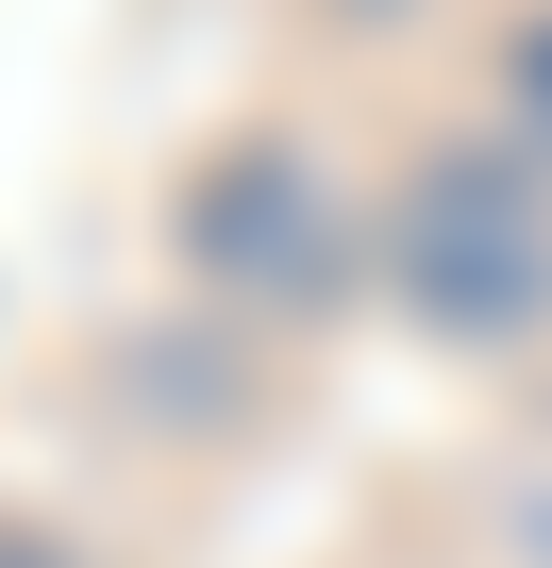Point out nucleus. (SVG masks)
Returning <instances> with one entry per match:
<instances>
[{
  "mask_svg": "<svg viewBox=\"0 0 552 568\" xmlns=\"http://www.w3.org/2000/svg\"><path fill=\"white\" fill-rule=\"evenodd\" d=\"M519 101H535V118H552V34H519Z\"/></svg>",
  "mask_w": 552,
  "mask_h": 568,
  "instance_id": "obj_3",
  "label": "nucleus"
},
{
  "mask_svg": "<svg viewBox=\"0 0 552 568\" xmlns=\"http://www.w3.org/2000/svg\"><path fill=\"white\" fill-rule=\"evenodd\" d=\"M184 251H201L218 284H251V302H319V284H335V217H319L302 151H268V134L184 184Z\"/></svg>",
  "mask_w": 552,
  "mask_h": 568,
  "instance_id": "obj_2",
  "label": "nucleus"
},
{
  "mask_svg": "<svg viewBox=\"0 0 552 568\" xmlns=\"http://www.w3.org/2000/svg\"><path fill=\"white\" fill-rule=\"evenodd\" d=\"M0 568H68V551H51V535H18V518H0Z\"/></svg>",
  "mask_w": 552,
  "mask_h": 568,
  "instance_id": "obj_4",
  "label": "nucleus"
},
{
  "mask_svg": "<svg viewBox=\"0 0 552 568\" xmlns=\"http://www.w3.org/2000/svg\"><path fill=\"white\" fill-rule=\"evenodd\" d=\"M352 18H402V0H352Z\"/></svg>",
  "mask_w": 552,
  "mask_h": 568,
  "instance_id": "obj_5",
  "label": "nucleus"
},
{
  "mask_svg": "<svg viewBox=\"0 0 552 568\" xmlns=\"http://www.w3.org/2000/svg\"><path fill=\"white\" fill-rule=\"evenodd\" d=\"M385 267L419 284L435 335H519L552 302V201L519 184V151H419L402 217H385Z\"/></svg>",
  "mask_w": 552,
  "mask_h": 568,
  "instance_id": "obj_1",
  "label": "nucleus"
}]
</instances>
